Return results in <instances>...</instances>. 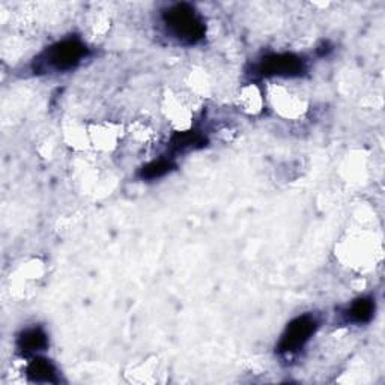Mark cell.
<instances>
[{
	"mask_svg": "<svg viewBox=\"0 0 385 385\" xmlns=\"http://www.w3.org/2000/svg\"><path fill=\"white\" fill-rule=\"evenodd\" d=\"M318 327V322L315 318L304 315L294 319L291 324L287 325L286 331L282 336V340L279 344V351L283 354H291V352H296L301 349L307 341L315 334Z\"/></svg>",
	"mask_w": 385,
	"mask_h": 385,
	"instance_id": "cell-3",
	"label": "cell"
},
{
	"mask_svg": "<svg viewBox=\"0 0 385 385\" xmlns=\"http://www.w3.org/2000/svg\"><path fill=\"white\" fill-rule=\"evenodd\" d=\"M88 48L77 38H70L47 48L35 60V71H68L86 56Z\"/></svg>",
	"mask_w": 385,
	"mask_h": 385,
	"instance_id": "cell-2",
	"label": "cell"
},
{
	"mask_svg": "<svg viewBox=\"0 0 385 385\" xmlns=\"http://www.w3.org/2000/svg\"><path fill=\"white\" fill-rule=\"evenodd\" d=\"M47 336L41 328H30L25 331L23 334L18 337L17 346L20 352L29 355V354H37L39 351H44L47 348Z\"/></svg>",
	"mask_w": 385,
	"mask_h": 385,
	"instance_id": "cell-5",
	"label": "cell"
},
{
	"mask_svg": "<svg viewBox=\"0 0 385 385\" xmlns=\"http://www.w3.org/2000/svg\"><path fill=\"white\" fill-rule=\"evenodd\" d=\"M304 62L295 55H270L262 59L259 63V72L262 76H280V77H295L303 74Z\"/></svg>",
	"mask_w": 385,
	"mask_h": 385,
	"instance_id": "cell-4",
	"label": "cell"
},
{
	"mask_svg": "<svg viewBox=\"0 0 385 385\" xmlns=\"http://www.w3.org/2000/svg\"><path fill=\"white\" fill-rule=\"evenodd\" d=\"M375 303L370 298H360L348 310V318L355 324H366L373 318Z\"/></svg>",
	"mask_w": 385,
	"mask_h": 385,
	"instance_id": "cell-7",
	"label": "cell"
},
{
	"mask_svg": "<svg viewBox=\"0 0 385 385\" xmlns=\"http://www.w3.org/2000/svg\"><path fill=\"white\" fill-rule=\"evenodd\" d=\"M26 375L34 382H56V369L48 360L35 358L26 370Z\"/></svg>",
	"mask_w": 385,
	"mask_h": 385,
	"instance_id": "cell-6",
	"label": "cell"
},
{
	"mask_svg": "<svg viewBox=\"0 0 385 385\" xmlns=\"http://www.w3.org/2000/svg\"><path fill=\"white\" fill-rule=\"evenodd\" d=\"M203 138L197 133H181L174 137V148L175 149H187L195 148L196 145H202Z\"/></svg>",
	"mask_w": 385,
	"mask_h": 385,
	"instance_id": "cell-9",
	"label": "cell"
},
{
	"mask_svg": "<svg viewBox=\"0 0 385 385\" xmlns=\"http://www.w3.org/2000/svg\"><path fill=\"white\" fill-rule=\"evenodd\" d=\"M164 25L170 34L184 44H197L205 37V25L188 4H178L169 8L164 15Z\"/></svg>",
	"mask_w": 385,
	"mask_h": 385,
	"instance_id": "cell-1",
	"label": "cell"
},
{
	"mask_svg": "<svg viewBox=\"0 0 385 385\" xmlns=\"http://www.w3.org/2000/svg\"><path fill=\"white\" fill-rule=\"evenodd\" d=\"M174 167H175V164L172 162H169V159H159V162H154L149 166L143 167L142 178H146V179L162 178L166 174H169Z\"/></svg>",
	"mask_w": 385,
	"mask_h": 385,
	"instance_id": "cell-8",
	"label": "cell"
}]
</instances>
